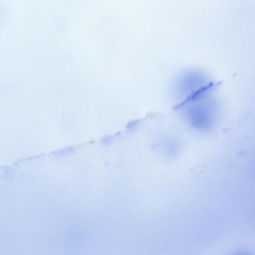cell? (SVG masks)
Returning <instances> with one entry per match:
<instances>
[{
    "instance_id": "1",
    "label": "cell",
    "mask_w": 255,
    "mask_h": 255,
    "mask_svg": "<svg viewBox=\"0 0 255 255\" xmlns=\"http://www.w3.org/2000/svg\"><path fill=\"white\" fill-rule=\"evenodd\" d=\"M236 255H248L246 253H238Z\"/></svg>"
}]
</instances>
